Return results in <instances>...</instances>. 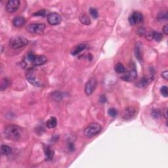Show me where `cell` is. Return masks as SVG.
Wrapping results in <instances>:
<instances>
[{
    "instance_id": "25",
    "label": "cell",
    "mask_w": 168,
    "mask_h": 168,
    "mask_svg": "<svg viewBox=\"0 0 168 168\" xmlns=\"http://www.w3.org/2000/svg\"><path fill=\"white\" fill-rule=\"evenodd\" d=\"M90 15L93 18V19H97L99 17V13L96 9L91 8L89 9Z\"/></svg>"
},
{
    "instance_id": "23",
    "label": "cell",
    "mask_w": 168,
    "mask_h": 168,
    "mask_svg": "<svg viewBox=\"0 0 168 168\" xmlns=\"http://www.w3.org/2000/svg\"><path fill=\"white\" fill-rule=\"evenodd\" d=\"M163 36L162 34L160 32H158L156 31H153V39L156 40V42H160L161 40H162Z\"/></svg>"
},
{
    "instance_id": "8",
    "label": "cell",
    "mask_w": 168,
    "mask_h": 168,
    "mask_svg": "<svg viewBox=\"0 0 168 168\" xmlns=\"http://www.w3.org/2000/svg\"><path fill=\"white\" fill-rule=\"evenodd\" d=\"M137 76V71L135 69H132L126 71L124 73L121 74V79L126 81H131L135 80Z\"/></svg>"
},
{
    "instance_id": "32",
    "label": "cell",
    "mask_w": 168,
    "mask_h": 168,
    "mask_svg": "<svg viewBox=\"0 0 168 168\" xmlns=\"http://www.w3.org/2000/svg\"><path fill=\"white\" fill-rule=\"evenodd\" d=\"M162 77L163 79H165V80H167L168 79V71L167 70H165V71L162 72Z\"/></svg>"
},
{
    "instance_id": "13",
    "label": "cell",
    "mask_w": 168,
    "mask_h": 168,
    "mask_svg": "<svg viewBox=\"0 0 168 168\" xmlns=\"http://www.w3.org/2000/svg\"><path fill=\"white\" fill-rule=\"evenodd\" d=\"M152 79H152V78H151V77L144 76L137 81V83H136V85L139 88L146 87L147 86L151 83V82L152 81Z\"/></svg>"
},
{
    "instance_id": "28",
    "label": "cell",
    "mask_w": 168,
    "mask_h": 168,
    "mask_svg": "<svg viewBox=\"0 0 168 168\" xmlns=\"http://www.w3.org/2000/svg\"><path fill=\"white\" fill-rule=\"evenodd\" d=\"M160 93L163 97H167L168 93H167V86H163V87H161Z\"/></svg>"
},
{
    "instance_id": "21",
    "label": "cell",
    "mask_w": 168,
    "mask_h": 168,
    "mask_svg": "<svg viewBox=\"0 0 168 168\" xmlns=\"http://www.w3.org/2000/svg\"><path fill=\"white\" fill-rule=\"evenodd\" d=\"M1 152L3 155H9L12 152V149L10 146H7V145L3 144L1 145Z\"/></svg>"
},
{
    "instance_id": "14",
    "label": "cell",
    "mask_w": 168,
    "mask_h": 168,
    "mask_svg": "<svg viewBox=\"0 0 168 168\" xmlns=\"http://www.w3.org/2000/svg\"><path fill=\"white\" fill-rule=\"evenodd\" d=\"M86 49V45L85 44H79L74 47L71 51V54L73 56H76L79 53H80L81 51Z\"/></svg>"
},
{
    "instance_id": "26",
    "label": "cell",
    "mask_w": 168,
    "mask_h": 168,
    "mask_svg": "<svg viewBox=\"0 0 168 168\" xmlns=\"http://www.w3.org/2000/svg\"><path fill=\"white\" fill-rule=\"evenodd\" d=\"M108 113V115L114 118V117L116 116L117 114H118V111H117V110H116L115 108H112L109 109Z\"/></svg>"
},
{
    "instance_id": "3",
    "label": "cell",
    "mask_w": 168,
    "mask_h": 168,
    "mask_svg": "<svg viewBox=\"0 0 168 168\" xmlns=\"http://www.w3.org/2000/svg\"><path fill=\"white\" fill-rule=\"evenodd\" d=\"M28 40L22 36H14L9 40V46L13 49H19L28 45Z\"/></svg>"
},
{
    "instance_id": "30",
    "label": "cell",
    "mask_w": 168,
    "mask_h": 168,
    "mask_svg": "<svg viewBox=\"0 0 168 168\" xmlns=\"http://www.w3.org/2000/svg\"><path fill=\"white\" fill-rule=\"evenodd\" d=\"M68 146H69V149L70 150V151L71 152H72V151H74V149H75V146H74V144L73 143V142H69V144H68Z\"/></svg>"
},
{
    "instance_id": "22",
    "label": "cell",
    "mask_w": 168,
    "mask_h": 168,
    "mask_svg": "<svg viewBox=\"0 0 168 168\" xmlns=\"http://www.w3.org/2000/svg\"><path fill=\"white\" fill-rule=\"evenodd\" d=\"M151 116L154 119H159L162 116V112L159 109H154L151 112Z\"/></svg>"
},
{
    "instance_id": "11",
    "label": "cell",
    "mask_w": 168,
    "mask_h": 168,
    "mask_svg": "<svg viewBox=\"0 0 168 168\" xmlns=\"http://www.w3.org/2000/svg\"><path fill=\"white\" fill-rule=\"evenodd\" d=\"M20 6L19 0H9L6 5V10L8 13H12L18 10Z\"/></svg>"
},
{
    "instance_id": "7",
    "label": "cell",
    "mask_w": 168,
    "mask_h": 168,
    "mask_svg": "<svg viewBox=\"0 0 168 168\" xmlns=\"http://www.w3.org/2000/svg\"><path fill=\"white\" fill-rule=\"evenodd\" d=\"M97 81L95 78L90 79L85 85V93L87 95H91L96 89Z\"/></svg>"
},
{
    "instance_id": "24",
    "label": "cell",
    "mask_w": 168,
    "mask_h": 168,
    "mask_svg": "<svg viewBox=\"0 0 168 168\" xmlns=\"http://www.w3.org/2000/svg\"><path fill=\"white\" fill-rule=\"evenodd\" d=\"M157 19L160 21H162V20H167V13L166 11H162L160 12L158 15Z\"/></svg>"
},
{
    "instance_id": "1",
    "label": "cell",
    "mask_w": 168,
    "mask_h": 168,
    "mask_svg": "<svg viewBox=\"0 0 168 168\" xmlns=\"http://www.w3.org/2000/svg\"><path fill=\"white\" fill-rule=\"evenodd\" d=\"M3 133L5 138L11 140H14V141H17L22 137V128H20L19 126L11 125V126L5 127L4 129Z\"/></svg>"
},
{
    "instance_id": "34",
    "label": "cell",
    "mask_w": 168,
    "mask_h": 168,
    "mask_svg": "<svg viewBox=\"0 0 168 168\" xmlns=\"http://www.w3.org/2000/svg\"><path fill=\"white\" fill-rule=\"evenodd\" d=\"M167 108H165V110L163 111V114L164 115V116H165V118H166V119H167Z\"/></svg>"
},
{
    "instance_id": "18",
    "label": "cell",
    "mask_w": 168,
    "mask_h": 168,
    "mask_svg": "<svg viewBox=\"0 0 168 168\" xmlns=\"http://www.w3.org/2000/svg\"><path fill=\"white\" fill-rule=\"evenodd\" d=\"M79 20H80L81 23L84 25H89L91 24V20L87 14L85 13H83L80 16H79Z\"/></svg>"
},
{
    "instance_id": "19",
    "label": "cell",
    "mask_w": 168,
    "mask_h": 168,
    "mask_svg": "<svg viewBox=\"0 0 168 168\" xmlns=\"http://www.w3.org/2000/svg\"><path fill=\"white\" fill-rule=\"evenodd\" d=\"M115 71L119 74H122L126 72V69L124 66L121 62H118L116 65L115 66Z\"/></svg>"
},
{
    "instance_id": "16",
    "label": "cell",
    "mask_w": 168,
    "mask_h": 168,
    "mask_svg": "<svg viewBox=\"0 0 168 168\" xmlns=\"http://www.w3.org/2000/svg\"><path fill=\"white\" fill-rule=\"evenodd\" d=\"M25 22H26V20H25L24 17H17L13 20V24L16 27H21L25 24Z\"/></svg>"
},
{
    "instance_id": "29",
    "label": "cell",
    "mask_w": 168,
    "mask_h": 168,
    "mask_svg": "<svg viewBox=\"0 0 168 168\" xmlns=\"http://www.w3.org/2000/svg\"><path fill=\"white\" fill-rule=\"evenodd\" d=\"M45 14H46L45 10H40L38 12L34 13V16L35 17H45Z\"/></svg>"
},
{
    "instance_id": "6",
    "label": "cell",
    "mask_w": 168,
    "mask_h": 168,
    "mask_svg": "<svg viewBox=\"0 0 168 168\" xmlns=\"http://www.w3.org/2000/svg\"><path fill=\"white\" fill-rule=\"evenodd\" d=\"M137 114V108L134 106H128L124 110L122 114V118L126 120H129L133 119L136 116Z\"/></svg>"
},
{
    "instance_id": "17",
    "label": "cell",
    "mask_w": 168,
    "mask_h": 168,
    "mask_svg": "<svg viewBox=\"0 0 168 168\" xmlns=\"http://www.w3.org/2000/svg\"><path fill=\"white\" fill-rule=\"evenodd\" d=\"M57 125V120L55 117H51L46 122V126L49 129L54 128Z\"/></svg>"
},
{
    "instance_id": "27",
    "label": "cell",
    "mask_w": 168,
    "mask_h": 168,
    "mask_svg": "<svg viewBox=\"0 0 168 168\" xmlns=\"http://www.w3.org/2000/svg\"><path fill=\"white\" fill-rule=\"evenodd\" d=\"M135 56H137V58H138V60H140L142 58L140 47H138V45H137V46L135 47Z\"/></svg>"
},
{
    "instance_id": "31",
    "label": "cell",
    "mask_w": 168,
    "mask_h": 168,
    "mask_svg": "<svg viewBox=\"0 0 168 168\" xmlns=\"http://www.w3.org/2000/svg\"><path fill=\"white\" fill-rule=\"evenodd\" d=\"M99 101L101 103H106V101H107V99H106L105 95H101V97H100Z\"/></svg>"
},
{
    "instance_id": "15",
    "label": "cell",
    "mask_w": 168,
    "mask_h": 168,
    "mask_svg": "<svg viewBox=\"0 0 168 168\" xmlns=\"http://www.w3.org/2000/svg\"><path fill=\"white\" fill-rule=\"evenodd\" d=\"M44 152H45V155L46 160L50 161L53 158L54 151H53V150H51L49 146H45L44 149Z\"/></svg>"
},
{
    "instance_id": "33",
    "label": "cell",
    "mask_w": 168,
    "mask_h": 168,
    "mask_svg": "<svg viewBox=\"0 0 168 168\" xmlns=\"http://www.w3.org/2000/svg\"><path fill=\"white\" fill-rule=\"evenodd\" d=\"M162 31L163 33L165 35H167L168 34V24H165L164 26L162 28Z\"/></svg>"
},
{
    "instance_id": "2",
    "label": "cell",
    "mask_w": 168,
    "mask_h": 168,
    "mask_svg": "<svg viewBox=\"0 0 168 168\" xmlns=\"http://www.w3.org/2000/svg\"><path fill=\"white\" fill-rule=\"evenodd\" d=\"M102 130V126L98 123H91L88 125L83 133L87 137H93L97 135Z\"/></svg>"
},
{
    "instance_id": "10",
    "label": "cell",
    "mask_w": 168,
    "mask_h": 168,
    "mask_svg": "<svg viewBox=\"0 0 168 168\" xmlns=\"http://www.w3.org/2000/svg\"><path fill=\"white\" fill-rule=\"evenodd\" d=\"M61 20L62 19L60 15L56 13H51L47 15V21L52 26L58 24L61 22Z\"/></svg>"
},
{
    "instance_id": "9",
    "label": "cell",
    "mask_w": 168,
    "mask_h": 168,
    "mask_svg": "<svg viewBox=\"0 0 168 168\" xmlns=\"http://www.w3.org/2000/svg\"><path fill=\"white\" fill-rule=\"evenodd\" d=\"M142 19H143V17L141 13L138 11H135L129 17V22L131 25H136L141 22Z\"/></svg>"
},
{
    "instance_id": "5",
    "label": "cell",
    "mask_w": 168,
    "mask_h": 168,
    "mask_svg": "<svg viewBox=\"0 0 168 168\" xmlns=\"http://www.w3.org/2000/svg\"><path fill=\"white\" fill-rule=\"evenodd\" d=\"M45 29L44 24H30L26 26V30L29 33L36 34H42Z\"/></svg>"
},
{
    "instance_id": "12",
    "label": "cell",
    "mask_w": 168,
    "mask_h": 168,
    "mask_svg": "<svg viewBox=\"0 0 168 168\" xmlns=\"http://www.w3.org/2000/svg\"><path fill=\"white\" fill-rule=\"evenodd\" d=\"M26 79L30 83L31 85H32L35 87H41L42 83L40 81L36 78V77L33 73H28L26 74Z\"/></svg>"
},
{
    "instance_id": "4",
    "label": "cell",
    "mask_w": 168,
    "mask_h": 168,
    "mask_svg": "<svg viewBox=\"0 0 168 168\" xmlns=\"http://www.w3.org/2000/svg\"><path fill=\"white\" fill-rule=\"evenodd\" d=\"M27 60L35 66H41L47 62V57L44 55H36L33 53H29L27 55Z\"/></svg>"
},
{
    "instance_id": "20",
    "label": "cell",
    "mask_w": 168,
    "mask_h": 168,
    "mask_svg": "<svg viewBox=\"0 0 168 168\" xmlns=\"http://www.w3.org/2000/svg\"><path fill=\"white\" fill-rule=\"evenodd\" d=\"M10 85V81L8 78H3L1 81V91H3Z\"/></svg>"
}]
</instances>
